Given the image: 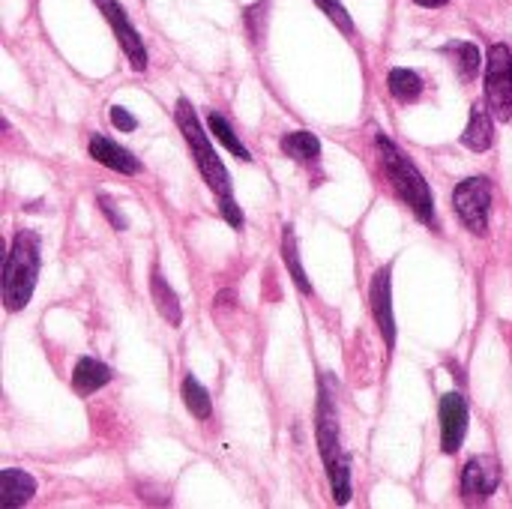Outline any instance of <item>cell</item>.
<instances>
[{"mask_svg":"<svg viewBox=\"0 0 512 509\" xmlns=\"http://www.w3.org/2000/svg\"><path fill=\"white\" fill-rule=\"evenodd\" d=\"M375 144L381 150V162H384V171L393 183V189L399 192V198L414 210V216L426 225H435V198H432V189L426 183V177L420 174V168L384 135L378 132L375 135Z\"/></svg>","mask_w":512,"mask_h":509,"instance_id":"6da1fadb","label":"cell"},{"mask_svg":"<svg viewBox=\"0 0 512 509\" xmlns=\"http://www.w3.org/2000/svg\"><path fill=\"white\" fill-rule=\"evenodd\" d=\"M39 276V234L18 231L3 264V303L9 312H18L30 303Z\"/></svg>","mask_w":512,"mask_h":509,"instance_id":"7a4b0ae2","label":"cell"},{"mask_svg":"<svg viewBox=\"0 0 512 509\" xmlns=\"http://www.w3.org/2000/svg\"><path fill=\"white\" fill-rule=\"evenodd\" d=\"M174 117H177V126H180V132H183L189 150H192V159H195L201 177L207 180V186H210L219 198H228V195H231V174H228V168L222 165V159L216 156L210 138L204 135L201 123H198V114H195V108L189 105V99H177Z\"/></svg>","mask_w":512,"mask_h":509,"instance_id":"3957f363","label":"cell"},{"mask_svg":"<svg viewBox=\"0 0 512 509\" xmlns=\"http://www.w3.org/2000/svg\"><path fill=\"white\" fill-rule=\"evenodd\" d=\"M486 102L504 123L512 120V54L507 45H492L486 60Z\"/></svg>","mask_w":512,"mask_h":509,"instance_id":"277c9868","label":"cell"},{"mask_svg":"<svg viewBox=\"0 0 512 509\" xmlns=\"http://www.w3.org/2000/svg\"><path fill=\"white\" fill-rule=\"evenodd\" d=\"M453 207L459 219L468 225L474 234H486L489 228V213H492V183L486 177H468L456 186L453 192Z\"/></svg>","mask_w":512,"mask_h":509,"instance_id":"5b68a950","label":"cell"},{"mask_svg":"<svg viewBox=\"0 0 512 509\" xmlns=\"http://www.w3.org/2000/svg\"><path fill=\"white\" fill-rule=\"evenodd\" d=\"M93 3H96V6H99V12L105 15V21L111 24V30H114V36H117L120 48L126 51V57H129V63H132V69H135V72H144V69H147V48H144L141 33L132 27V21H129L126 9H123L117 0H93Z\"/></svg>","mask_w":512,"mask_h":509,"instance_id":"8992f818","label":"cell"},{"mask_svg":"<svg viewBox=\"0 0 512 509\" xmlns=\"http://www.w3.org/2000/svg\"><path fill=\"white\" fill-rule=\"evenodd\" d=\"M369 300H372V312H375V321H378V330L387 342V348L396 345V318H393V264L381 267L372 279V291H369Z\"/></svg>","mask_w":512,"mask_h":509,"instance_id":"52a82bcc","label":"cell"},{"mask_svg":"<svg viewBox=\"0 0 512 509\" xmlns=\"http://www.w3.org/2000/svg\"><path fill=\"white\" fill-rule=\"evenodd\" d=\"M468 435V402L462 393L441 399V447L447 456H456Z\"/></svg>","mask_w":512,"mask_h":509,"instance_id":"ba28073f","label":"cell"},{"mask_svg":"<svg viewBox=\"0 0 512 509\" xmlns=\"http://www.w3.org/2000/svg\"><path fill=\"white\" fill-rule=\"evenodd\" d=\"M501 486V471L498 462L489 456H477L465 465L462 471V495L465 501H486L498 492Z\"/></svg>","mask_w":512,"mask_h":509,"instance_id":"9c48e42d","label":"cell"},{"mask_svg":"<svg viewBox=\"0 0 512 509\" xmlns=\"http://www.w3.org/2000/svg\"><path fill=\"white\" fill-rule=\"evenodd\" d=\"M318 450H321V459L327 468L342 456V450H339V414H336V405L327 396V390H321V402H318Z\"/></svg>","mask_w":512,"mask_h":509,"instance_id":"30bf717a","label":"cell"},{"mask_svg":"<svg viewBox=\"0 0 512 509\" xmlns=\"http://www.w3.org/2000/svg\"><path fill=\"white\" fill-rule=\"evenodd\" d=\"M87 150H90V156L99 165H105V168H111L117 174H138L141 171V162L126 147H120L117 141H111L105 135H93L90 144H87Z\"/></svg>","mask_w":512,"mask_h":509,"instance_id":"8fae6325","label":"cell"},{"mask_svg":"<svg viewBox=\"0 0 512 509\" xmlns=\"http://www.w3.org/2000/svg\"><path fill=\"white\" fill-rule=\"evenodd\" d=\"M495 141V123H492V108L489 102H474L471 108V120L465 126L462 144L474 153H486Z\"/></svg>","mask_w":512,"mask_h":509,"instance_id":"7c38bea8","label":"cell"},{"mask_svg":"<svg viewBox=\"0 0 512 509\" xmlns=\"http://www.w3.org/2000/svg\"><path fill=\"white\" fill-rule=\"evenodd\" d=\"M36 495V480L18 468L0 471V507L12 509L27 504Z\"/></svg>","mask_w":512,"mask_h":509,"instance_id":"4fadbf2b","label":"cell"},{"mask_svg":"<svg viewBox=\"0 0 512 509\" xmlns=\"http://www.w3.org/2000/svg\"><path fill=\"white\" fill-rule=\"evenodd\" d=\"M111 378L114 375H111V369L105 363H99L93 357H81L78 366H75V372H72V390L78 396H93L96 390H102L105 384H111Z\"/></svg>","mask_w":512,"mask_h":509,"instance_id":"5bb4252c","label":"cell"},{"mask_svg":"<svg viewBox=\"0 0 512 509\" xmlns=\"http://www.w3.org/2000/svg\"><path fill=\"white\" fill-rule=\"evenodd\" d=\"M150 297H153V303H156L159 315H162L171 327H180V321H183L180 300H177L174 288L162 279V273H159V270H153V276H150Z\"/></svg>","mask_w":512,"mask_h":509,"instance_id":"9a60e30c","label":"cell"},{"mask_svg":"<svg viewBox=\"0 0 512 509\" xmlns=\"http://www.w3.org/2000/svg\"><path fill=\"white\" fill-rule=\"evenodd\" d=\"M279 147L288 159L303 162V165H309L321 156V141L312 132H288V135H282Z\"/></svg>","mask_w":512,"mask_h":509,"instance_id":"2e32d148","label":"cell"},{"mask_svg":"<svg viewBox=\"0 0 512 509\" xmlns=\"http://www.w3.org/2000/svg\"><path fill=\"white\" fill-rule=\"evenodd\" d=\"M282 261H285V267H288L294 285H297L303 294H312V282H309V276H306V270H303L300 252H297V234H294L291 225L282 228Z\"/></svg>","mask_w":512,"mask_h":509,"instance_id":"e0dca14e","label":"cell"},{"mask_svg":"<svg viewBox=\"0 0 512 509\" xmlns=\"http://www.w3.org/2000/svg\"><path fill=\"white\" fill-rule=\"evenodd\" d=\"M387 87H390L393 99H399V102H414V99L423 93V78H420L414 69H402V66H396V69H390Z\"/></svg>","mask_w":512,"mask_h":509,"instance_id":"ac0fdd59","label":"cell"},{"mask_svg":"<svg viewBox=\"0 0 512 509\" xmlns=\"http://www.w3.org/2000/svg\"><path fill=\"white\" fill-rule=\"evenodd\" d=\"M447 51L456 57L459 78H462V81H474L477 72H480V63H483L480 48H477L474 42H453V45H447Z\"/></svg>","mask_w":512,"mask_h":509,"instance_id":"d6986e66","label":"cell"},{"mask_svg":"<svg viewBox=\"0 0 512 509\" xmlns=\"http://www.w3.org/2000/svg\"><path fill=\"white\" fill-rule=\"evenodd\" d=\"M183 402H186V408H189V414L195 420H210V414H213L210 393L192 375H186V381H183Z\"/></svg>","mask_w":512,"mask_h":509,"instance_id":"ffe728a7","label":"cell"},{"mask_svg":"<svg viewBox=\"0 0 512 509\" xmlns=\"http://www.w3.org/2000/svg\"><path fill=\"white\" fill-rule=\"evenodd\" d=\"M207 126H210V132L216 135V141H219V144H225V147H228V150H231V153L240 159V162H252L249 150L243 147V141L234 135V129L228 126V120H225L222 114H216V111H213V114L207 117Z\"/></svg>","mask_w":512,"mask_h":509,"instance_id":"44dd1931","label":"cell"},{"mask_svg":"<svg viewBox=\"0 0 512 509\" xmlns=\"http://www.w3.org/2000/svg\"><path fill=\"white\" fill-rule=\"evenodd\" d=\"M327 474H330L333 501H336L339 507H345V504L351 501V462H348V456H339V459L327 468Z\"/></svg>","mask_w":512,"mask_h":509,"instance_id":"7402d4cb","label":"cell"},{"mask_svg":"<svg viewBox=\"0 0 512 509\" xmlns=\"http://www.w3.org/2000/svg\"><path fill=\"white\" fill-rule=\"evenodd\" d=\"M321 9H324V15L342 30V33H354V21H351V15L345 12V6L339 3V0H315Z\"/></svg>","mask_w":512,"mask_h":509,"instance_id":"603a6c76","label":"cell"},{"mask_svg":"<svg viewBox=\"0 0 512 509\" xmlns=\"http://www.w3.org/2000/svg\"><path fill=\"white\" fill-rule=\"evenodd\" d=\"M219 210H222V216H225V222L231 225V228H243V210L237 207V201H234V195H228V198H219Z\"/></svg>","mask_w":512,"mask_h":509,"instance_id":"cb8c5ba5","label":"cell"},{"mask_svg":"<svg viewBox=\"0 0 512 509\" xmlns=\"http://www.w3.org/2000/svg\"><path fill=\"white\" fill-rule=\"evenodd\" d=\"M96 204H99V210L105 213V219L111 222V228H114V231H126V219L117 213V204H114L108 195H99V198H96Z\"/></svg>","mask_w":512,"mask_h":509,"instance_id":"d4e9b609","label":"cell"},{"mask_svg":"<svg viewBox=\"0 0 512 509\" xmlns=\"http://www.w3.org/2000/svg\"><path fill=\"white\" fill-rule=\"evenodd\" d=\"M111 126L120 129V132H135V129H138V120H135L123 105H114V108H111Z\"/></svg>","mask_w":512,"mask_h":509,"instance_id":"484cf974","label":"cell"},{"mask_svg":"<svg viewBox=\"0 0 512 509\" xmlns=\"http://www.w3.org/2000/svg\"><path fill=\"white\" fill-rule=\"evenodd\" d=\"M417 6H426V9H441V6H447L450 0H414Z\"/></svg>","mask_w":512,"mask_h":509,"instance_id":"4316f807","label":"cell"}]
</instances>
